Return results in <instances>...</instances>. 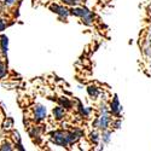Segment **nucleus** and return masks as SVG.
<instances>
[{
    "label": "nucleus",
    "instance_id": "f257e3e1",
    "mask_svg": "<svg viewBox=\"0 0 151 151\" xmlns=\"http://www.w3.org/2000/svg\"><path fill=\"white\" fill-rule=\"evenodd\" d=\"M51 140H52L56 145H59V146H67V145H69L65 132H62V131H57V132L52 133Z\"/></svg>",
    "mask_w": 151,
    "mask_h": 151
},
{
    "label": "nucleus",
    "instance_id": "f03ea898",
    "mask_svg": "<svg viewBox=\"0 0 151 151\" xmlns=\"http://www.w3.org/2000/svg\"><path fill=\"white\" fill-rule=\"evenodd\" d=\"M110 121H111V119H110V116L108 115V112H102V115H100V116L96 120L94 124H96V127H98V128H100V129L105 131V129L108 128V126H109Z\"/></svg>",
    "mask_w": 151,
    "mask_h": 151
},
{
    "label": "nucleus",
    "instance_id": "7ed1b4c3",
    "mask_svg": "<svg viewBox=\"0 0 151 151\" xmlns=\"http://www.w3.org/2000/svg\"><path fill=\"white\" fill-rule=\"evenodd\" d=\"M46 108L44 105H36L35 109H34V116H35V120L36 121H41L46 117Z\"/></svg>",
    "mask_w": 151,
    "mask_h": 151
},
{
    "label": "nucleus",
    "instance_id": "20e7f679",
    "mask_svg": "<svg viewBox=\"0 0 151 151\" xmlns=\"http://www.w3.org/2000/svg\"><path fill=\"white\" fill-rule=\"evenodd\" d=\"M51 10L55 12V14L59 15L60 17H64V18H67L70 15V12H69L68 9L63 7V6H59V5H51Z\"/></svg>",
    "mask_w": 151,
    "mask_h": 151
},
{
    "label": "nucleus",
    "instance_id": "39448f33",
    "mask_svg": "<svg viewBox=\"0 0 151 151\" xmlns=\"http://www.w3.org/2000/svg\"><path fill=\"white\" fill-rule=\"evenodd\" d=\"M70 14H71V15H74V16H78V17L83 18V17H86L87 15H90V14H91V11H88L87 9H85V7H81V9L75 7V9H73V10H71Z\"/></svg>",
    "mask_w": 151,
    "mask_h": 151
},
{
    "label": "nucleus",
    "instance_id": "423d86ee",
    "mask_svg": "<svg viewBox=\"0 0 151 151\" xmlns=\"http://www.w3.org/2000/svg\"><path fill=\"white\" fill-rule=\"evenodd\" d=\"M110 110H111L112 114H115V115H119L120 112H121V110H122V108L120 105V102H119V99H117L116 96H115L114 99H112V102L110 104Z\"/></svg>",
    "mask_w": 151,
    "mask_h": 151
},
{
    "label": "nucleus",
    "instance_id": "0eeeda50",
    "mask_svg": "<svg viewBox=\"0 0 151 151\" xmlns=\"http://www.w3.org/2000/svg\"><path fill=\"white\" fill-rule=\"evenodd\" d=\"M0 44H1V52L4 55L7 53V50H9V39H7V36L3 35L1 36V40H0Z\"/></svg>",
    "mask_w": 151,
    "mask_h": 151
},
{
    "label": "nucleus",
    "instance_id": "6e6552de",
    "mask_svg": "<svg viewBox=\"0 0 151 151\" xmlns=\"http://www.w3.org/2000/svg\"><path fill=\"white\" fill-rule=\"evenodd\" d=\"M53 115L57 120H60L63 116H64V109H63V106H57L53 109Z\"/></svg>",
    "mask_w": 151,
    "mask_h": 151
},
{
    "label": "nucleus",
    "instance_id": "1a4fd4ad",
    "mask_svg": "<svg viewBox=\"0 0 151 151\" xmlns=\"http://www.w3.org/2000/svg\"><path fill=\"white\" fill-rule=\"evenodd\" d=\"M88 94L91 96V97H93V98H96V97H98V94H99V91H98V88L97 87H94V86H90L88 88Z\"/></svg>",
    "mask_w": 151,
    "mask_h": 151
},
{
    "label": "nucleus",
    "instance_id": "9d476101",
    "mask_svg": "<svg viewBox=\"0 0 151 151\" xmlns=\"http://www.w3.org/2000/svg\"><path fill=\"white\" fill-rule=\"evenodd\" d=\"M59 103L62 104L63 108H67V109L71 108V102H70V100H68L67 98H64V99H59Z\"/></svg>",
    "mask_w": 151,
    "mask_h": 151
},
{
    "label": "nucleus",
    "instance_id": "9b49d317",
    "mask_svg": "<svg viewBox=\"0 0 151 151\" xmlns=\"http://www.w3.org/2000/svg\"><path fill=\"white\" fill-rule=\"evenodd\" d=\"M5 75H6V67L3 62H0V80L5 78Z\"/></svg>",
    "mask_w": 151,
    "mask_h": 151
},
{
    "label": "nucleus",
    "instance_id": "f8f14e48",
    "mask_svg": "<svg viewBox=\"0 0 151 151\" xmlns=\"http://www.w3.org/2000/svg\"><path fill=\"white\" fill-rule=\"evenodd\" d=\"M110 135H111V133L109 131H105L103 133V142L104 143H109L110 142Z\"/></svg>",
    "mask_w": 151,
    "mask_h": 151
},
{
    "label": "nucleus",
    "instance_id": "ddd939ff",
    "mask_svg": "<svg viewBox=\"0 0 151 151\" xmlns=\"http://www.w3.org/2000/svg\"><path fill=\"white\" fill-rule=\"evenodd\" d=\"M91 139H92V142H93V143H96V144H97V143L99 142V135H98L96 132H93V133L91 134Z\"/></svg>",
    "mask_w": 151,
    "mask_h": 151
},
{
    "label": "nucleus",
    "instance_id": "4468645a",
    "mask_svg": "<svg viewBox=\"0 0 151 151\" xmlns=\"http://www.w3.org/2000/svg\"><path fill=\"white\" fill-rule=\"evenodd\" d=\"M0 149H1V150H7V151H10V150H12V146H11L10 143H5Z\"/></svg>",
    "mask_w": 151,
    "mask_h": 151
},
{
    "label": "nucleus",
    "instance_id": "2eb2a0df",
    "mask_svg": "<svg viewBox=\"0 0 151 151\" xmlns=\"http://www.w3.org/2000/svg\"><path fill=\"white\" fill-rule=\"evenodd\" d=\"M11 126H12V120L11 119H9L7 121H5V123H4V128H10L11 127Z\"/></svg>",
    "mask_w": 151,
    "mask_h": 151
},
{
    "label": "nucleus",
    "instance_id": "dca6fc26",
    "mask_svg": "<svg viewBox=\"0 0 151 151\" xmlns=\"http://www.w3.org/2000/svg\"><path fill=\"white\" fill-rule=\"evenodd\" d=\"M5 28H6V23H5L1 18H0V32H3Z\"/></svg>",
    "mask_w": 151,
    "mask_h": 151
},
{
    "label": "nucleus",
    "instance_id": "f3484780",
    "mask_svg": "<svg viewBox=\"0 0 151 151\" xmlns=\"http://www.w3.org/2000/svg\"><path fill=\"white\" fill-rule=\"evenodd\" d=\"M79 3H80V0H68L67 1V4H69V5H76Z\"/></svg>",
    "mask_w": 151,
    "mask_h": 151
},
{
    "label": "nucleus",
    "instance_id": "a211bd4d",
    "mask_svg": "<svg viewBox=\"0 0 151 151\" xmlns=\"http://www.w3.org/2000/svg\"><path fill=\"white\" fill-rule=\"evenodd\" d=\"M15 1H16V0H4V3L6 5H12V4H15Z\"/></svg>",
    "mask_w": 151,
    "mask_h": 151
},
{
    "label": "nucleus",
    "instance_id": "6ab92c4d",
    "mask_svg": "<svg viewBox=\"0 0 151 151\" xmlns=\"http://www.w3.org/2000/svg\"><path fill=\"white\" fill-rule=\"evenodd\" d=\"M120 124H121V121L119 120V121H116L115 123H114V126H115V128H120Z\"/></svg>",
    "mask_w": 151,
    "mask_h": 151
}]
</instances>
